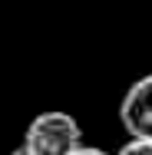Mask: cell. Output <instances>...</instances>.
<instances>
[{"label":"cell","mask_w":152,"mask_h":155,"mask_svg":"<svg viewBox=\"0 0 152 155\" xmlns=\"http://www.w3.org/2000/svg\"><path fill=\"white\" fill-rule=\"evenodd\" d=\"M116 155H152V142L149 139H129Z\"/></svg>","instance_id":"3"},{"label":"cell","mask_w":152,"mask_h":155,"mask_svg":"<svg viewBox=\"0 0 152 155\" xmlns=\"http://www.w3.org/2000/svg\"><path fill=\"white\" fill-rule=\"evenodd\" d=\"M23 149L33 155H73L83 149V129L69 112H40L23 132Z\"/></svg>","instance_id":"1"},{"label":"cell","mask_w":152,"mask_h":155,"mask_svg":"<svg viewBox=\"0 0 152 155\" xmlns=\"http://www.w3.org/2000/svg\"><path fill=\"white\" fill-rule=\"evenodd\" d=\"M10 155H33V152H27V149H23V145H20V149H17V152H10Z\"/></svg>","instance_id":"5"},{"label":"cell","mask_w":152,"mask_h":155,"mask_svg":"<svg viewBox=\"0 0 152 155\" xmlns=\"http://www.w3.org/2000/svg\"><path fill=\"white\" fill-rule=\"evenodd\" d=\"M119 122L132 139L152 142V73L136 79L119 102Z\"/></svg>","instance_id":"2"},{"label":"cell","mask_w":152,"mask_h":155,"mask_svg":"<svg viewBox=\"0 0 152 155\" xmlns=\"http://www.w3.org/2000/svg\"><path fill=\"white\" fill-rule=\"evenodd\" d=\"M73 155H106L103 149H93V145H83L79 152H73Z\"/></svg>","instance_id":"4"}]
</instances>
